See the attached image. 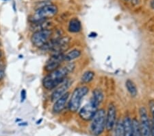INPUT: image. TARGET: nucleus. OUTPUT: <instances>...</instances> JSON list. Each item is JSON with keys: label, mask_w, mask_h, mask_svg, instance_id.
Here are the masks:
<instances>
[{"label": "nucleus", "mask_w": 154, "mask_h": 136, "mask_svg": "<svg viewBox=\"0 0 154 136\" xmlns=\"http://www.w3.org/2000/svg\"><path fill=\"white\" fill-rule=\"evenodd\" d=\"M75 69L73 64H68L67 65L60 67L57 70L48 73L43 80V87L47 90L51 91L63 83L66 79L69 74Z\"/></svg>", "instance_id": "f257e3e1"}, {"label": "nucleus", "mask_w": 154, "mask_h": 136, "mask_svg": "<svg viewBox=\"0 0 154 136\" xmlns=\"http://www.w3.org/2000/svg\"><path fill=\"white\" fill-rule=\"evenodd\" d=\"M88 91L89 89L86 86L78 87L74 90L68 103V109L71 113H76L79 110L82 104V100Z\"/></svg>", "instance_id": "f03ea898"}, {"label": "nucleus", "mask_w": 154, "mask_h": 136, "mask_svg": "<svg viewBox=\"0 0 154 136\" xmlns=\"http://www.w3.org/2000/svg\"><path fill=\"white\" fill-rule=\"evenodd\" d=\"M58 13V8L55 5L48 4L38 8L32 17L31 21L33 24L39 23L50 19Z\"/></svg>", "instance_id": "7ed1b4c3"}, {"label": "nucleus", "mask_w": 154, "mask_h": 136, "mask_svg": "<svg viewBox=\"0 0 154 136\" xmlns=\"http://www.w3.org/2000/svg\"><path fill=\"white\" fill-rule=\"evenodd\" d=\"M106 112L103 109H98L92 120L91 130L93 135L99 136L106 128Z\"/></svg>", "instance_id": "20e7f679"}, {"label": "nucleus", "mask_w": 154, "mask_h": 136, "mask_svg": "<svg viewBox=\"0 0 154 136\" xmlns=\"http://www.w3.org/2000/svg\"><path fill=\"white\" fill-rule=\"evenodd\" d=\"M52 31L49 29L35 31L31 36V42L34 47L42 48L51 40Z\"/></svg>", "instance_id": "39448f33"}, {"label": "nucleus", "mask_w": 154, "mask_h": 136, "mask_svg": "<svg viewBox=\"0 0 154 136\" xmlns=\"http://www.w3.org/2000/svg\"><path fill=\"white\" fill-rule=\"evenodd\" d=\"M99 106L98 104H97L95 101L91 99L90 102L87 103L79 110V117L85 121L92 120L98 110Z\"/></svg>", "instance_id": "423d86ee"}, {"label": "nucleus", "mask_w": 154, "mask_h": 136, "mask_svg": "<svg viewBox=\"0 0 154 136\" xmlns=\"http://www.w3.org/2000/svg\"><path fill=\"white\" fill-rule=\"evenodd\" d=\"M140 113V127L141 128V131L143 133V136H151V127L149 122V119L146 111L145 107H140L139 110Z\"/></svg>", "instance_id": "0eeeda50"}, {"label": "nucleus", "mask_w": 154, "mask_h": 136, "mask_svg": "<svg viewBox=\"0 0 154 136\" xmlns=\"http://www.w3.org/2000/svg\"><path fill=\"white\" fill-rule=\"evenodd\" d=\"M64 54H54L47 61L45 65L44 66V69L47 72H51L54 70L60 68L63 62L64 61Z\"/></svg>", "instance_id": "6e6552de"}, {"label": "nucleus", "mask_w": 154, "mask_h": 136, "mask_svg": "<svg viewBox=\"0 0 154 136\" xmlns=\"http://www.w3.org/2000/svg\"><path fill=\"white\" fill-rule=\"evenodd\" d=\"M116 109L114 103H110L108 105V111L106 112V128L108 131L112 130L116 122Z\"/></svg>", "instance_id": "1a4fd4ad"}, {"label": "nucleus", "mask_w": 154, "mask_h": 136, "mask_svg": "<svg viewBox=\"0 0 154 136\" xmlns=\"http://www.w3.org/2000/svg\"><path fill=\"white\" fill-rule=\"evenodd\" d=\"M71 85V81L69 79L66 78L63 83H62L56 89H54V91L52 92L50 97L51 102L55 103L59 98H60L62 96L67 92V90L70 87Z\"/></svg>", "instance_id": "9d476101"}, {"label": "nucleus", "mask_w": 154, "mask_h": 136, "mask_svg": "<svg viewBox=\"0 0 154 136\" xmlns=\"http://www.w3.org/2000/svg\"><path fill=\"white\" fill-rule=\"evenodd\" d=\"M70 97V93L66 92L60 98H59L54 104L52 111L56 114L61 113L66 107V103H69V99Z\"/></svg>", "instance_id": "9b49d317"}, {"label": "nucleus", "mask_w": 154, "mask_h": 136, "mask_svg": "<svg viewBox=\"0 0 154 136\" xmlns=\"http://www.w3.org/2000/svg\"><path fill=\"white\" fill-rule=\"evenodd\" d=\"M124 136H133L132 120L129 117H125L123 120Z\"/></svg>", "instance_id": "f8f14e48"}, {"label": "nucleus", "mask_w": 154, "mask_h": 136, "mask_svg": "<svg viewBox=\"0 0 154 136\" xmlns=\"http://www.w3.org/2000/svg\"><path fill=\"white\" fill-rule=\"evenodd\" d=\"M82 30V24L78 19L73 18L70 20L68 26V31L71 33H79Z\"/></svg>", "instance_id": "ddd939ff"}, {"label": "nucleus", "mask_w": 154, "mask_h": 136, "mask_svg": "<svg viewBox=\"0 0 154 136\" xmlns=\"http://www.w3.org/2000/svg\"><path fill=\"white\" fill-rule=\"evenodd\" d=\"M81 54H82V52L81 50H79V49H72L71 51L69 52L64 54V61L69 62V61L75 60V59L79 58V56H81Z\"/></svg>", "instance_id": "4468645a"}, {"label": "nucleus", "mask_w": 154, "mask_h": 136, "mask_svg": "<svg viewBox=\"0 0 154 136\" xmlns=\"http://www.w3.org/2000/svg\"><path fill=\"white\" fill-rule=\"evenodd\" d=\"M125 87H126L127 90H128V92L130 93V95L131 96L135 97V96H137V94H138L137 88H136L135 83H134L132 81L130 80V79L127 80L125 82Z\"/></svg>", "instance_id": "2eb2a0df"}, {"label": "nucleus", "mask_w": 154, "mask_h": 136, "mask_svg": "<svg viewBox=\"0 0 154 136\" xmlns=\"http://www.w3.org/2000/svg\"><path fill=\"white\" fill-rule=\"evenodd\" d=\"M103 98L104 96L101 90L96 89L93 91V96H92L91 99L93 101H95L97 104H98L99 105H100L101 103L103 102Z\"/></svg>", "instance_id": "dca6fc26"}, {"label": "nucleus", "mask_w": 154, "mask_h": 136, "mask_svg": "<svg viewBox=\"0 0 154 136\" xmlns=\"http://www.w3.org/2000/svg\"><path fill=\"white\" fill-rule=\"evenodd\" d=\"M114 136H124L123 121L118 120L114 127Z\"/></svg>", "instance_id": "f3484780"}, {"label": "nucleus", "mask_w": 154, "mask_h": 136, "mask_svg": "<svg viewBox=\"0 0 154 136\" xmlns=\"http://www.w3.org/2000/svg\"><path fill=\"white\" fill-rule=\"evenodd\" d=\"M95 77V73L92 71H86L81 77V82L82 83H88L93 80Z\"/></svg>", "instance_id": "a211bd4d"}, {"label": "nucleus", "mask_w": 154, "mask_h": 136, "mask_svg": "<svg viewBox=\"0 0 154 136\" xmlns=\"http://www.w3.org/2000/svg\"><path fill=\"white\" fill-rule=\"evenodd\" d=\"M132 127H133V136H143L142 131L140 127V124L138 120L136 118L132 120Z\"/></svg>", "instance_id": "6ab92c4d"}, {"label": "nucleus", "mask_w": 154, "mask_h": 136, "mask_svg": "<svg viewBox=\"0 0 154 136\" xmlns=\"http://www.w3.org/2000/svg\"><path fill=\"white\" fill-rule=\"evenodd\" d=\"M26 96H27V93L25 89H23L21 91V103H23L25 100L26 99Z\"/></svg>", "instance_id": "aec40b11"}, {"label": "nucleus", "mask_w": 154, "mask_h": 136, "mask_svg": "<svg viewBox=\"0 0 154 136\" xmlns=\"http://www.w3.org/2000/svg\"><path fill=\"white\" fill-rule=\"evenodd\" d=\"M151 136H154V125L151 127Z\"/></svg>", "instance_id": "412c9836"}, {"label": "nucleus", "mask_w": 154, "mask_h": 136, "mask_svg": "<svg viewBox=\"0 0 154 136\" xmlns=\"http://www.w3.org/2000/svg\"><path fill=\"white\" fill-rule=\"evenodd\" d=\"M19 126H27L28 125V123L27 122H21L19 124Z\"/></svg>", "instance_id": "4be33fe9"}, {"label": "nucleus", "mask_w": 154, "mask_h": 136, "mask_svg": "<svg viewBox=\"0 0 154 136\" xmlns=\"http://www.w3.org/2000/svg\"><path fill=\"white\" fill-rule=\"evenodd\" d=\"M151 7H152L153 8H154V0H153V1L151 2Z\"/></svg>", "instance_id": "5701e85b"}, {"label": "nucleus", "mask_w": 154, "mask_h": 136, "mask_svg": "<svg viewBox=\"0 0 154 136\" xmlns=\"http://www.w3.org/2000/svg\"><path fill=\"white\" fill-rule=\"evenodd\" d=\"M42 121H43V119H41V120H40L37 121V122H36V125H38V124H41V123H40V122H42Z\"/></svg>", "instance_id": "b1692460"}, {"label": "nucleus", "mask_w": 154, "mask_h": 136, "mask_svg": "<svg viewBox=\"0 0 154 136\" xmlns=\"http://www.w3.org/2000/svg\"><path fill=\"white\" fill-rule=\"evenodd\" d=\"M124 1H126V2H128V1H129V0H124Z\"/></svg>", "instance_id": "393cba45"}, {"label": "nucleus", "mask_w": 154, "mask_h": 136, "mask_svg": "<svg viewBox=\"0 0 154 136\" xmlns=\"http://www.w3.org/2000/svg\"><path fill=\"white\" fill-rule=\"evenodd\" d=\"M4 1H7V0H4Z\"/></svg>", "instance_id": "a878e982"}]
</instances>
